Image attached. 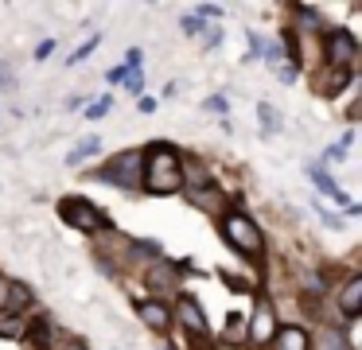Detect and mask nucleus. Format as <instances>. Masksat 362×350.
I'll return each instance as SVG.
<instances>
[{
  "label": "nucleus",
  "instance_id": "20",
  "mask_svg": "<svg viewBox=\"0 0 362 350\" xmlns=\"http://www.w3.org/2000/svg\"><path fill=\"white\" fill-rule=\"evenodd\" d=\"M261 59H265L269 66H281V62H284V47L276 43V39H269V43H261Z\"/></svg>",
  "mask_w": 362,
  "mask_h": 350
},
{
  "label": "nucleus",
  "instance_id": "27",
  "mask_svg": "<svg viewBox=\"0 0 362 350\" xmlns=\"http://www.w3.org/2000/svg\"><path fill=\"white\" fill-rule=\"evenodd\" d=\"M125 86H129V93H136V98H141V90H144V74H141V70H136V74H129V78H125Z\"/></svg>",
  "mask_w": 362,
  "mask_h": 350
},
{
  "label": "nucleus",
  "instance_id": "8",
  "mask_svg": "<svg viewBox=\"0 0 362 350\" xmlns=\"http://www.w3.org/2000/svg\"><path fill=\"white\" fill-rule=\"evenodd\" d=\"M144 284L156 292V300L160 296H168V292H175V284H180V269H175L172 261H156L148 272H144Z\"/></svg>",
  "mask_w": 362,
  "mask_h": 350
},
{
  "label": "nucleus",
  "instance_id": "2",
  "mask_svg": "<svg viewBox=\"0 0 362 350\" xmlns=\"http://www.w3.org/2000/svg\"><path fill=\"white\" fill-rule=\"evenodd\" d=\"M222 238L230 241V249H238V253L250 257V261H261V253H265V233H261V226L253 222L250 214H242V210L222 218Z\"/></svg>",
  "mask_w": 362,
  "mask_h": 350
},
{
  "label": "nucleus",
  "instance_id": "29",
  "mask_svg": "<svg viewBox=\"0 0 362 350\" xmlns=\"http://www.w3.org/2000/svg\"><path fill=\"white\" fill-rule=\"evenodd\" d=\"M51 51H55V39H43V43L35 47V59H47Z\"/></svg>",
  "mask_w": 362,
  "mask_h": 350
},
{
  "label": "nucleus",
  "instance_id": "1",
  "mask_svg": "<svg viewBox=\"0 0 362 350\" xmlns=\"http://www.w3.org/2000/svg\"><path fill=\"white\" fill-rule=\"evenodd\" d=\"M141 187H148L152 194H175V191H183V179H180V152H172L168 144H152L148 152H144Z\"/></svg>",
  "mask_w": 362,
  "mask_h": 350
},
{
  "label": "nucleus",
  "instance_id": "19",
  "mask_svg": "<svg viewBox=\"0 0 362 350\" xmlns=\"http://www.w3.org/2000/svg\"><path fill=\"white\" fill-rule=\"evenodd\" d=\"M315 350H351V342H346L339 331H323L320 339H315Z\"/></svg>",
  "mask_w": 362,
  "mask_h": 350
},
{
  "label": "nucleus",
  "instance_id": "34",
  "mask_svg": "<svg viewBox=\"0 0 362 350\" xmlns=\"http://www.w3.org/2000/svg\"><path fill=\"white\" fill-rule=\"evenodd\" d=\"M0 82H4V66H0Z\"/></svg>",
  "mask_w": 362,
  "mask_h": 350
},
{
  "label": "nucleus",
  "instance_id": "32",
  "mask_svg": "<svg viewBox=\"0 0 362 350\" xmlns=\"http://www.w3.org/2000/svg\"><path fill=\"white\" fill-rule=\"evenodd\" d=\"M4 292H8V284H4V276H0V308H4Z\"/></svg>",
  "mask_w": 362,
  "mask_h": 350
},
{
  "label": "nucleus",
  "instance_id": "31",
  "mask_svg": "<svg viewBox=\"0 0 362 350\" xmlns=\"http://www.w3.org/2000/svg\"><path fill=\"white\" fill-rule=\"evenodd\" d=\"M136 105H141V113H152V109H156V101H152V98H141Z\"/></svg>",
  "mask_w": 362,
  "mask_h": 350
},
{
  "label": "nucleus",
  "instance_id": "5",
  "mask_svg": "<svg viewBox=\"0 0 362 350\" xmlns=\"http://www.w3.org/2000/svg\"><path fill=\"white\" fill-rule=\"evenodd\" d=\"M323 59H327L331 70L351 74L354 59H358V39H354L346 28H331L327 35H323Z\"/></svg>",
  "mask_w": 362,
  "mask_h": 350
},
{
  "label": "nucleus",
  "instance_id": "18",
  "mask_svg": "<svg viewBox=\"0 0 362 350\" xmlns=\"http://www.w3.org/2000/svg\"><path fill=\"white\" fill-rule=\"evenodd\" d=\"M191 202L195 206H211V210H222V194L214 187H203V191H191Z\"/></svg>",
  "mask_w": 362,
  "mask_h": 350
},
{
  "label": "nucleus",
  "instance_id": "4",
  "mask_svg": "<svg viewBox=\"0 0 362 350\" xmlns=\"http://www.w3.org/2000/svg\"><path fill=\"white\" fill-rule=\"evenodd\" d=\"M59 214H63L66 226H74V230H82V233H102V230H110V218H105L102 210L94 206V202L78 199V194H66V199L59 202Z\"/></svg>",
  "mask_w": 362,
  "mask_h": 350
},
{
  "label": "nucleus",
  "instance_id": "24",
  "mask_svg": "<svg viewBox=\"0 0 362 350\" xmlns=\"http://www.w3.org/2000/svg\"><path fill=\"white\" fill-rule=\"evenodd\" d=\"M94 47H98V35H94V39H86V43H82V47H78V51H74V54H71V59H66V62H71V66H78V62H82V59H86V54H90V51H94Z\"/></svg>",
  "mask_w": 362,
  "mask_h": 350
},
{
  "label": "nucleus",
  "instance_id": "6",
  "mask_svg": "<svg viewBox=\"0 0 362 350\" xmlns=\"http://www.w3.org/2000/svg\"><path fill=\"white\" fill-rule=\"evenodd\" d=\"M175 319H180V327L199 342V346H206V342H211V323H206V311L199 308V300L183 296V300L175 303Z\"/></svg>",
  "mask_w": 362,
  "mask_h": 350
},
{
  "label": "nucleus",
  "instance_id": "22",
  "mask_svg": "<svg viewBox=\"0 0 362 350\" xmlns=\"http://www.w3.org/2000/svg\"><path fill=\"white\" fill-rule=\"evenodd\" d=\"M110 109H113V98H98L94 105L86 109V117H90V121H98V117H105V113H110Z\"/></svg>",
  "mask_w": 362,
  "mask_h": 350
},
{
  "label": "nucleus",
  "instance_id": "9",
  "mask_svg": "<svg viewBox=\"0 0 362 350\" xmlns=\"http://www.w3.org/2000/svg\"><path fill=\"white\" fill-rule=\"evenodd\" d=\"M136 315L144 319V327H152L156 334H164L168 327H172V308H168L164 300H156V296H148V300H141V308H136Z\"/></svg>",
  "mask_w": 362,
  "mask_h": 350
},
{
  "label": "nucleus",
  "instance_id": "3",
  "mask_svg": "<svg viewBox=\"0 0 362 350\" xmlns=\"http://www.w3.org/2000/svg\"><path fill=\"white\" fill-rule=\"evenodd\" d=\"M141 171H144V148H125L113 160H105V168L98 171V179L105 183H117L125 191H136L141 187Z\"/></svg>",
  "mask_w": 362,
  "mask_h": 350
},
{
  "label": "nucleus",
  "instance_id": "16",
  "mask_svg": "<svg viewBox=\"0 0 362 350\" xmlns=\"http://www.w3.org/2000/svg\"><path fill=\"white\" fill-rule=\"evenodd\" d=\"M346 82H351V74H343V70H331V66H327V74H323L315 86H320V93H327V98H335V93L343 90Z\"/></svg>",
  "mask_w": 362,
  "mask_h": 350
},
{
  "label": "nucleus",
  "instance_id": "21",
  "mask_svg": "<svg viewBox=\"0 0 362 350\" xmlns=\"http://www.w3.org/2000/svg\"><path fill=\"white\" fill-rule=\"evenodd\" d=\"M141 62H144V51H141V47H129V51H125V62H121V66H125L129 74H136V70H141Z\"/></svg>",
  "mask_w": 362,
  "mask_h": 350
},
{
  "label": "nucleus",
  "instance_id": "25",
  "mask_svg": "<svg viewBox=\"0 0 362 350\" xmlns=\"http://www.w3.org/2000/svg\"><path fill=\"white\" fill-rule=\"evenodd\" d=\"M323 160H327V163H339V160H346V144H331L327 152H323Z\"/></svg>",
  "mask_w": 362,
  "mask_h": 350
},
{
  "label": "nucleus",
  "instance_id": "12",
  "mask_svg": "<svg viewBox=\"0 0 362 350\" xmlns=\"http://www.w3.org/2000/svg\"><path fill=\"white\" fill-rule=\"evenodd\" d=\"M362 308V276H346L343 292H339V311H343L346 319H354Z\"/></svg>",
  "mask_w": 362,
  "mask_h": 350
},
{
  "label": "nucleus",
  "instance_id": "7",
  "mask_svg": "<svg viewBox=\"0 0 362 350\" xmlns=\"http://www.w3.org/2000/svg\"><path fill=\"white\" fill-rule=\"evenodd\" d=\"M276 334V319H273V303L265 300V296H257V303H253V323H250V342H273Z\"/></svg>",
  "mask_w": 362,
  "mask_h": 350
},
{
  "label": "nucleus",
  "instance_id": "11",
  "mask_svg": "<svg viewBox=\"0 0 362 350\" xmlns=\"http://www.w3.org/2000/svg\"><path fill=\"white\" fill-rule=\"evenodd\" d=\"M180 179H183V187H187V194H191V191H203V187H211V179H206V168L195 160V156H180Z\"/></svg>",
  "mask_w": 362,
  "mask_h": 350
},
{
  "label": "nucleus",
  "instance_id": "23",
  "mask_svg": "<svg viewBox=\"0 0 362 350\" xmlns=\"http://www.w3.org/2000/svg\"><path fill=\"white\" fill-rule=\"evenodd\" d=\"M180 28H183V35H203V31H206V23L199 20V16H187V20L180 23Z\"/></svg>",
  "mask_w": 362,
  "mask_h": 350
},
{
  "label": "nucleus",
  "instance_id": "26",
  "mask_svg": "<svg viewBox=\"0 0 362 350\" xmlns=\"http://www.w3.org/2000/svg\"><path fill=\"white\" fill-rule=\"evenodd\" d=\"M203 109H211V113H226V98H222V93H214V98L203 101Z\"/></svg>",
  "mask_w": 362,
  "mask_h": 350
},
{
  "label": "nucleus",
  "instance_id": "28",
  "mask_svg": "<svg viewBox=\"0 0 362 350\" xmlns=\"http://www.w3.org/2000/svg\"><path fill=\"white\" fill-rule=\"evenodd\" d=\"M105 78H110V86H117V82H125V78H129V70H125V66H113Z\"/></svg>",
  "mask_w": 362,
  "mask_h": 350
},
{
  "label": "nucleus",
  "instance_id": "14",
  "mask_svg": "<svg viewBox=\"0 0 362 350\" xmlns=\"http://www.w3.org/2000/svg\"><path fill=\"white\" fill-rule=\"evenodd\" d=\"M102 152V136H86V140H78L74 144V152L66 156V168H78L82 160H90V156H98Z\"/></svg>",
  "mask_w": 362,
  "mask_h": 350
},
{
  "label": "nucleus",
  "instance_id": "33",
  "mask_svg": "<svg viewBox=\"0 0 362 350\" xmlns=\"http://www.w3.org/2000/svg\"><path fill=\"white\" fill-rule=\"evenodd\" d=\"M63 350H86V346H82V342H74V339H71V342H66Z\"/></svg>",
  "mask_w": 362,
  "mask_h": 350
},
{
  "label": "nucleus",
  "instance_id": "17",
  "mask_svg": "<svg viewBox=\"0 0 362 350\" xmlns=\"http://www.w3.org/2000/svg\"><path fill=\"white\" fill-rule=\"evenodd\" d=\"M257 117H261V132H265V136L281 129V113H276V109L269 105V101H257Z\"/></svg>",
  "mask_w": 362,
  "mask_h": 350
},
{
  "label": "nucleus",
  "instance_id": "30",
  "mask_svg": "<svg viewBox=\"0 0 362 350\" xmlns=\"http://www.w3.org/2000/svg\"><path fill=\"white\" fill-rule=\"evenodd\" d=\"M218 39H222V31H218V28L203 31V43H206V47H218Z\"/></svg>",
  "mask_w": 362,
  "mask_h": 350
},
{
  "label": "nucleus",
  "instance_id": "13",
  "mask_svg": "<svg viewBox=\"0 0 362 350\" xmlns=\"http://www.w3.org/2000/svg\"><path fill=\"white\" fill-rule=\"evenodd\" d=\"M20 342H24L28 350H51V323L47 319H35L32 327H28V331H20Z\"/></svg>",
  "mask_w": 362,
  "mask_h": 350
},
{
  "label": "nucleus",
  "instance_id": "10",
  "mask_svg": "<svg viewBox=\"0 0 362 350\" xmlns=\"http://www.w3.org/2000/svg\"><path fill=\"white\" fill-rule=\"evenodd\" d=\"M273 350H312V334L304 327H276Z\"/></svg>",
  "mask_w": 362,
  "mask_h": 350
},
{
  "label": "nucleus",
  "instance_id": "15",
  "mask_svg": "<svg viewBox=\"0 0 362 350\" xmlns=\"http://www.w3.org/2000/svg\"><path fill=\"white\" fill-rule=\"evenodd\" d=\"M308 171H312L315 187H320L323 194H331V199H335V202H343V206H351V199H346V194L339 191V187H335V179H331V175H327V171H323V168H308Z\"/></svg>",
  "mask_w": 362,
  "mask_h": 350
}]
</instances>
